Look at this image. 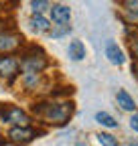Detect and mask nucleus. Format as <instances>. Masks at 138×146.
<instances>
[{
  "label": "nucleus",
  "instance_id": "1",
  "mask_svg": "<svg viewBox=\"0 0 138 146\" xmlns=\"http://www.w3.org/2000/svg\"><path fill=\"white\" fill-rule=\"evenodd\" d=\"M43 114V118L53 126H65L69 118L73 116L71 102H57V104H41V108H34Z\"/></svg>",
  "mask_w": 138,
  "mask_h": 146
},
{
  "label": "nucleus",
  "instance_id": "2",
  "mask_svg": "<svg viewBox=\"0 0 138 146\" xmlns=\"http://www.w3.org/2000/svg\"><path fill=\"white\" fill-rule=\"evenodd\" d=\"M0 118H2V122L12 124V126H29V122H31V118L23 112L21 108H16V106L2 108V110H0Z\"/></svg>",
  "mask_w": 138,
  "mask_h": 146
},
{
  "label": "nucleus",
  "instance_id": "3",
  "mask_svg": "<svg viewBox=\"0 0 138 146\" xmlns=\"http://www.w3.org/2000/svg\"><path fill=\"white\" fill-rule=\"evenodd\" d=\"M37 136V130L31 126H14L8 130V140L14 144H27Z\"/></svg>",
  "mask_w": 138,
  "mask_h": 146
},
{
  "label": "nucleus",
  "instance_id": "4",
  "mask_svg": "<svg viewBox=\"0 0 138 146\" xmlns=\"http://www.w3.org/2000/svg\"><path fill=\"white\" fill-rule=\"evenodd\" d=\"M19 71H21V63H19V59L8 57V55L0 57V75H2V77H6V79H14L16 75H19Z\"/></svg>",
  "mask_w": 138,
  "mask_h": 146
},
{
  "label": "nucleus",
  "instance_id": "5",
  "mask_svg": "<svg viewBox=\"0 0 138 146\" xmlns=\"http://www.w3.org/2000/svg\"><path fill=\"white\" fill-rule=\"evenodd\" d=\"M47 67V59L45 57H31V55H25V59L21 61V69L25 73H39Z\"/></svg>",
  "mask_w": 138,
  "mask_h": 146
},
{
  "label": "nucleus",
  "instance_id": "6",
  "mask_svg": "<svg viewBox=\"0 0 138 146\" xmlns=\"http://www.w3.org/2000/svg\"><path fill=\"white\" fill-rule=\"evenodd\" d=\"M21 35L16 33H4L0 35V53H12L14 49H19L21 45Z\"/></svg>",
  "mask_w": 138,
  "mask_h": 146
},
{
  "label": "nucleus",
  "instance_id": "7",
  "mask_svg": "<svg viewBox=\"0 0 138 146\" xmlns=\"http://www.w3.org/2000/svg\"><path fill=\"white\" fill-rule=\"evenodd\" d=\"M51 18H53V23H57V25H67L71 21V10L65 4H53L51 6Z\"/></svg>",
  "mask_w": 138,
  "mask_h": 146
},
{
  "label": "nucleus",
  "instance_id": "8",
  "mask_svg": "<svg viewBox=\"0 0 138 146\" xmlns=\"http://www.w3.org/2000/svg\"><path fill=\"white\" fill-rule=\"evenodd\" d=\"M116 100H118V106L122 108L124 112H134V110H136L134 98L128 94L126 89H118V94H116Z\"/></svg>",
  "mask_w": 138,
  "mask_h": 146
},
{
  "label": "nucleus",
  "instance_id": "9",
  "mask_svg": "<svg viewBox=\"0 0 138 146\" xmlns=\"http://www.w3.org/2000/svg\"><path fill=\"white\" fill-rule=\"evenodd\" d=\"M106 57L110 59L112 65H122V63H124L122 49H120L116 43H108V45H106Z\"/></svg>",
  "mask_w": 138,
  "mask_h": 146
},
{
  "label": "nucleus",
  "instance_id": "10",
  "mask_svg": "<svg viewBox=\"0 0 138 146\" xmlns=\"http://www.w3.org/2000/svg\"><path fill=\"white\" fill-rule=\"evenodd\" d=\"M29 25H31V29H33L34 33H47V31L51 29V23L47 21L43 14H33L31 21H29Z\"/></svg>",
  "mask_w": 138,
  "mask_h": 146
},
{
  "label": "nucleus",
  "instance_id": "11",
  "mask_svg": "<svg viewBox=\"0 0 138 146\" xmlns=\"http://www.w3.org/2000/svg\"><path fill=\"white\" fill-rule=\"evenodd\" d=\"M69 57L73 61H81L85 57V45L81 41H71L69 43Z\"/></svg>",
  "mask_w": 138,
  "mask_h": 146
},
{
  "label": "nucleus",
  "instance_id": "12",
  "mask_svg": "<svg viewBox=\"0 0 138 146\" xmlns=\"http://www.w3.org/2000/svg\"><path fill=\"white\" fill-rule=\"evenodd\" d=\"M96 122L102 124V126H106V128H116V126H118V122H116L108 112H98V114H96Z\"/></svg>",
  "mask_w": 138,
  "mask_h": 146
},
{
  "label": "nucleus",
  "instance_id": "13",
  "mask_svg": "<svg viewBox=\"0 0 138 146\" xmlns=\"http://www.w3.org/2000/svg\"><path fill=\"white\" fill-rule=\"evenodd\" d=\"M31 8L34 14H43L47 8H51V4H49V0H31Z\"/></svg>",
  "mask_w": 138,
  "mask_h": 146
},
{
  "label": "nucleus",
  "instance_id": "14",
  "mask_svg": "<svg viewBox=\"0 0 138 146\" xmlns=\"http://www.w3.org/2000/svg\"><path fill=\"white\" fill-rule=\"evenodd\" d=\"M96 138H98V142H100L102 146H118V138H114L112 134H104V132H102V134H98Z\"/></svg>",
  "mask_w": 138,
  "mask_h": 146
},
{
  "label": "nucleus",
  "instance_id": "15",
  "mask_svg": "<svg viewBox=\"0 0 138 146\" xmlns=\"http://www.w3.org/2000/svg\"><path fill=\"white\" fill-rule=\"evenodd\" d=\"M57 27H59L57 31H51V35H53L55 39H57V36H61V35H65V33H69V31H71V27H69V25H57Z\"/></svg>",
  "mask_w": 138,
  "mask_h": 146
},
{
  "label": "nucleus",
  "instance_id": "16",
  "mask_svg": "<svg viewBox=\"0 0 138 146\" xmlns=\"http://www.w3.org/2000/svg\"><path fill=\"white\" fill-rule=\"evenodd\" d=\"M130 126H132V130H134V132H138V112L132 114V118H130Z\"/></svg>",
  "mask_w": 138,
  "mask_h": 146
},
{
  "label": "nucleus",
  "instance_id": "17",
  "mask_svg": "<svg viewBox=\"0 0 138 146\" xmlns=\"http://www.w3.org/2000/svg\"><path fill=\"white\" fill-rule=\"evenodd\" d=\"M132 53H134V57L138 59V36H136L134 43H132Z\"/></svg>",
  "mask_w": 138,
  "mask_h": 146
},
{
  "label": "nucleus",
  "instance_id": "18",
  "mask_svg": "<svg viewBox=\"0 0 138 146\" xmlns=\"http://www.w3.org/2000/svg\"><path fill=\"white\" fill-rule=\"evenodd\" d=\"M75 146H85V144H75Z\"/></svg>",
  "mask_w": 138,
  "mask_h": 146
}]
</instances>
